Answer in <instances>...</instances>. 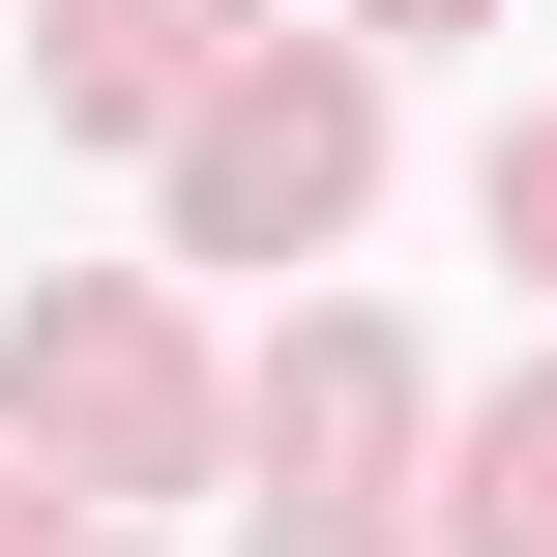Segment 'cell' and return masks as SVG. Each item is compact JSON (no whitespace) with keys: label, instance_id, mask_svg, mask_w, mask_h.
<instances>
[{"label":"cell","instance_id":"obj_1","mask_svg":"<svg viewBox=\"0 0 557 557\" xmlns=\"http://www.w3.org/2000/svg\"><path fill=\"white\" fill-rule=\"evenodd\" d=\"M352 176H382V88H352V59H235V88L176 117V235H206V264H323Z\"/></svg>","mask_w":557,"mask_h":557},{"label":"cell","instance_id":"obj_2","mask_svg":"<svg viewBox=\"0 0 557 557\" xmlns=\"http://www.w3.org/2000/svg\"><path fill=\"white\" fill-rule=\"evenodd\" d=\"M0 411H29L59 470H117V499L206 441V382H176V323H147V294H29V323H0Z\"/></svg>","mask_w":557,"mask_h":557},{"label":"cell","instance_id":"obj_3","mask_svg":"<svg viewBox=\"0 0 557 557\" xmlns=\"http://www.w3.org/2000/svg\"><path fill=\"white\" fill-rule=\"evenodd\" d=\"M235 29H264V0H59V88H88V117H206Z\"/></svg>","mask_w":557,"mask_h":557},{"label":"cell","instance_id":"obj_4","mask_svg":"<svg viewBox=\"0 0 557 557\" xmlns=\"http://www.w3.org/2000/svg\"><path fill=\"white\" fill-rule=\"evenodd\" d=\"M264 441H294V470H382V441H411V352H382V323H294V352H264Z\"/></svg>","mask_w":557,"mask_h":557},{"label":"cell","instance_id":"obj_5","mask_svg":"<svg viewBox=\"0 0 557 557\" xmlns=\"http://www.w3.org/2000/svg\"><path fill=\"white\" fill-rule=\"evenodd\" d=\"M441 557H557V382L470 411V470H441Z\"/></svg>","mask_w":557,"mask_h":557},{"label":"cell","instance_id":"obj_6","mask_svg":"<svg viewBox=\"0 0 557 557\" xmlns=\"http://www.w3.org/2000/svg\"><path fill=\"white\" fill-rule=\"evenodd\" d=\"M499 264H557V117H499Z\"/></svg>","mask_w":557,"mask_h":557},{"label":"cell","instance_id":"obj_7","mask_svg":"<svg viewBox=\"0 0 557 557\" xmlns=\"http://www.w3.org/2000/svg\"><path fill=\"white\" fill-rule=\"evenodd\" d=\"M264 557H352V499H294V529H264Z\"/></svg>","mask_w":557,"mask_h":557},{"label":"cell","instance_id":"obj_8","mask_svg":"<svg viewBox=\"0 0 557 557\" xmlns=\"http://www.w3.org/2000/svg\"><path fill=\"white\" fill-rule=\"evenodd\" d=\"M382 29H470V0H382Z\"/></svg>","mask_w":557,"mask_h":557}]
</instances>
